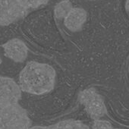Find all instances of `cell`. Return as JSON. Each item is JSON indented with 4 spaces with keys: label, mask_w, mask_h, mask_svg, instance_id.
<instances>
[{
    "label": "cell",
    "mask_w": 129,
    "mask_h": 129,
    "mask_svg": "<svg viewBox=\"0 0 129 129\" xmlns=\"http://www.w3.org/2000/svg\"><path fill=\"white\" fill-rule=\"evenodd\" d=\"M19 85L12 78L0 76V129H29L31 121L19 105Z\"/></svg>",
    "instance_id": "6da1fadb"
},
{
    "label": "cell",
    "mask_w": 129,
    "mask_h": 129,
    "mask_svg": "<svg viewBox=\"0 0 129 129\" xmlns=\"http://www.w3.org/2000/svg\"><path fill=\"white\" fill-rule=\"evenodd\" d=\"M55 77V71L51 66L31 61L21 72L18 85L21 91L42 95L53 90Z\"/></svg>",
    "instance_id": "7a4b0ae2"
},
{
    "label": "cell",
    "mask_w": 129,
    "mask_h": 129,
    "mask_svg": "<svg viewBox=\"0 0 129 129\" xmlns=\"http://www.w3.org/2000/svg\"><path fill=\"white\" fill-rule=\"evenodd\" d=\"M79 101L86 112L94 120H98L106 113V107L103 97L94 88H87L79 93Z\"/></svg>",
    "instance_id": "3957f363"
},
{
    "label": "cell",
    "mask_w": 129,
    "mask_h": 129,
    "mask_svg": "<svg viewBox=\"0 0 129 129\" xmlns=\"http://www.w3.org/2000/svg\"><path fill=\"white\" fill-rule=\"evenodd\" d=\"M27 11L18 0H0V26H7L24 17Z\"/></svg>",
    "instance_id": "277c9868"
},
{
    "label": "cell",
    "mask_w": 129,
    "mask_h": 129,
    "mask_svg": "<svg viewBox=\"0 0 129 129\" xmlns=\"http://www.w3.org/2000/svg\"><path fill=\"white\" fill-rule=\"evenodd\" d=\"M3 46L6 57L15 62H23L27 57L28 48L26 44L19 39H12L6 42Z\"/></svg>",
    "instance_id": "5b68a950"
},
{
    "label": "cell",
    "mask_w": 129,
    "mask_h": 129,
    "mask_svg": "<svg viewBox=\"0 0 129 129\" xmlns=\"http://www.w3.org/2000/svg\"><path fill=\"white\" fill-rule=\"evenodd\" d=\"M87 21V12L84 9L74 8L64 18V24L69 30L76 32L80 30Z\"/></svg>",
    "instance_id": "8992f818"
},
{
    "label": "cell",
    "mask_w": 129,
    "mask_h": 129,
    "mask_svg": "<svg viewBox=\"0 0 129 129\" xmlns=\"http://www.w3.org/2000/svg\"><path fill=\"white\" fill-rule=\"evenodd\" d=\"M49 127V129H89V127L81 121L73 119L64 120Z\"/></svg>",
    "instance_id": "52a82bcc"
},
{
    "label": "cell",
    "mask_w": 129,
    "mask_h": 129,
    "mask_svg": "<svg viewBox=\"0 0 129 129\" xmlns=\"http://www.w3.org/2000/svg\"><path fill=\"white\" fill-rule=\"evenodd\" d=\"M72 3L69 0H63V1L58 3L54 9V14L55 17L57 19L66 18L69 14L73 9Z\"/></svg>",
    "instance_id": "ba28073f"
},
{
    "label": "cell",
    "mask_w": 129,
    "mask_h": 129,
    "mask_svg": "<svg viewBox=\"0 0 129 129\" xmlns=\"http://www.w3.org/2000/svg\"><path fill=\"white\" fill-rule=\"evenodd\" d=\"M18 2L24 8L29 10L46 5L49 2V0H18Z\"/></svg>",
    "instance_id": "9c48e42d"
},
{
    "label": "cell",
    "mask_w": 129,
    "mask_h": 129,
    "mask_svg": "<svg viewBox=\"0 0 129 129\" xmlns=\"http://www.w3.org/2000/svg\"><path fill=\"white\" fill-rule=\"evenodd\" d=\"M93 129H112V127L108 121L98 119L94 121Z\"/></svg>",
    "instance_id": "30bf717a"
},
{
    "label": "cell",
    "mask_w": 129,
    "mask_h": 129,
    "mask_svg": "<svg viewBox=\"0 0 129 129\" xmlns=\"http://www.w3.org/2000/svg\"><path fill=\"white\" fill-rule=\"evenodd\" d=\"M29 129H49V127H46V126H34V127H31Z\"/></svg>",
    "instance_id": "8fae6325"
},
{
    "label": "cell",
    "mask_w": 129,
    "mask_h": 129,
    "mask_svg": "<svg viewBox=\"0 0 129 129\" xmlns=\"http://www.w3.org/2000/svg\"><path fill=\"white\" fill-rule=\"evenodd\" d=\"M125 9L127 12H129V0H126L125 3Z\"/></svg>",
    "instance_id": "7c38bea8"
},
{
    "label": "cell",
    "mask_w": 129,
    "mask_h": 129,
    "mask_svg": "<svg viewBox=\"0 0 129 129\" xmlns=\"http://www.w3.org/2000/svg\"><path fill=\"white\" fill-rule=\"evenodd\" d=\"M1 64H2V58L0 57V66H1Z\"/></svg>",
    "instance_id": "4fadbf2b"
},
{
    "label": "cell",
    "mask_w": 129,
    "mask_h": 129,
    "mask_svg": "<svg viewBox=\"0 0 129 129\" xmlns=\"http://www.w3.org/2000/svg\"><path fill=\"white\" fill-rule=\"evenodd\" d=\"M128 72H129V66H128Z\"/></svg>",
    "instance_id": "5bb4252c"
},
{
    "label": "cell",
    "mask_w": 129,
    "mask_h": 129,
    "mask_svg": "<svg viewBox=\"0 0 129 129\" xmlns=\"http://www.w3.org/2000/svg\"><path fill=\"white\" fill-rule=\"evenodd\" d=\"M116 129H119V128H116Z\"/></svg>",
    "instance_id": "9a60e30c"
},
{
    "label": "cell",
    "mask_w": 129,
    "mask_h": 129,
    "mask_svg": "<svg viewBox=\"0 0 129 129\" xmlns=\"http://www.w3.org/2000/svg\"><path fill=\"white\" fill-rule=\"evenodd\" d=\"M92 1H94V0H92Z\"/></svg>",
    "instance_id": "2e32d148"
}]
</instances>
